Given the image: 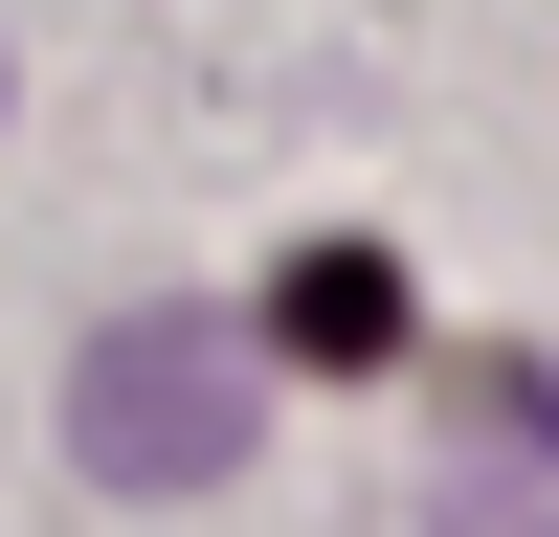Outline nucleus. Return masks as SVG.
<instances>
[{
  "instance_id": "1",
  "label": "nucleus",
  "mask_w": 559,
  "mask_h": 537,
  "mask_svg": "<svg viewBox=\"0 0 559 537\" xmlns=\"http://www.w3.org/2000/svg\"><path fill=\"white\" fill-rule=\"evenodd\" d=\"M247 448H269V336L247 313H112V336L68 358V470L134 492V515L224 492Z\"/></svg>"
},
{
  "instance_id": "3",
  "label": "nucleus",
  "mask_w": 559,
  "mask_h": 537,
  "mask_svg": "<svg viewBox=\"0 0 559 537\" xmlns=\"http://www.w3.org/2000/svg\"><path fill=\"white\" fill-rule=\"evenodd\" d=\"M269 336H292V358H403V268H381V247H292Z\"/></svg>"
},
{
  "instance_id": "2",
  "label": "nucleus",
  "mask_w": 559,
  "mask_h": 537,
  "mask_svg": "<svg viewBox=\"0 0 559 537\" xmlns=\"http://www.w3.org/2000/svg\"><path fill=\"white\" fill-rule=\"evenodd\" d=\"M426 537H559V358H537V381H492L471 426H448Z\"/></svg>"
}]
</instances>
